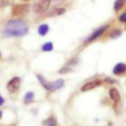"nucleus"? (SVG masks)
Masks as SVG:
<instances>
[{"instance_id": "nucleus-1", "label": "nucleus", "mask_w": 126, "mask_h": 126, "mask_svg": "<svg viewBox=\"0 0 126 126\" xmlns=\"http://www.w3.org/2000/svg\"><path fill=\"white\" fill-rule=\"evenodd\" d=\"M29 32V26L28 24L21 19H15L10 20L3 30V35L6 37H12V36H23L27 34Z\"/></svg>"}, {"instance_id": "nucleus-2", "label": "nucleus", "mask_w": 126, "mask_h": 126, "mask_svg": "<svg viewBox=\"0 0 126 126\" xmlns=\"http://www.w3.org/2000/svg\"><path fill=\"white\" fill-rule=\"evenodd\" d=\"M30 10L29 5L27 4H15L12 8V16L14 17H21L26 15Z\"/></svg>"}, {"instance_id": "nucleus-3", "label": "nucleus", "mask_w": 126, "mask_h": 126, "mask_svg": "<svg viewBox=\"0 0 126 126\" xmlns=\"http://www.w3.org/2000/svg\"><path fill=\"white\" fill-rule=\"evenodd\" d=\"M108 27H109V25H103V26L99 27L98 29H96V30H95L93 33H91V35L86 39V43H90V42H92V41L97 39L99 36H101V35L106 32V30L108 29Z\"/></svg>"}, {"instance_id": "nucleus-4", "label": "nucleus", "mask_w": 126, "mask_h": 126, "mask_svg": "<svg viewBox=\"0 0 126 126\" xmlns=\"http://www.w3.org/2000/svg\"><path fill=\"white\" fill-rule=\"evenodd\" d=\"M50 5V0H39L36 4L33 5V11L35 13L45 12Z\"/></svg>"}, {"instance_id": "nucleus-5", "label": "nucleus", "mask_w": 126, "mask_h": 126, "mask_svg": "<svg viewBox=\"0 0 126 126\" xmlns=\"http://www.w3.org/2000/svg\"><path fill=\"white\" fill-rule=\"evenodd\" d=\"M20 85H21V79L19 77H14V78H12L8 82V84H7V90L10 93H16L19 90Z\"/></svg>"}, {"instance_id": "nucleus-6", "label": "nucleus", "mask_w": 126, "mask_h": 126, "mask_svg": "<svg viewBox=\"0 0 126 126\" xmlns=\"http://www.w3.org/2000/svg\"><path fill=\"white\" fill-rule=\"evenodd\" d=\"M101 80H98V79H96V80H93V81H90V82H88V83H86L82 88H81V91L82 92H87V91H90V90H93V89H94V88H96V87H98V86H100L101 85Z\"/></svg>"}, {"instance_id": "nucleus-7", "label": "nucleus", "mask_w": 126, "mask_h": 126, "mask_svg": "<svg viewBox=\"0 0 126 126\" xmlns=\"http://www.w3.org/2000/svg\"><path fill=\"white\" fill-rule=\"evenodd\" d=\"M113 74L116 76H122L126 74V64L125 63H118L113 68Z\"/></svg>"}, {"instance_id": "nucleus-8", "label": "nucleus", "mask_w": 126, "mask_h": 126, "mask_svg": "<svg viewBox=\"0 0 126 126\" xmlns=\"http://www.w3.org/2000/svg\"><path fill=\"white\" fill-rule=\"evenodd\" d=\"M64 85V81L62 79H59V80H56L52 83L49 82V86H48V92H54L56 90H59L63 87Z\"/></svg>"}, {"instance_id": "nucleus-9", "label": "nucleus", "mask_w": 126, "mask_h": 126, "mask_svg": "<svg viewBox=\"0 0 126 126\" xmlns=\"http://www.w3.org/2000/svg\"><path fill=\"white\" fill-rule=\"evenodd\" d=\"M75 64H76V60L75 59H72V60H70L62 69H60V73L61 74H64V73H69V72H71V71H73V68H74V66H75Z\"/></svg>"}, {"instance_id": "nucleus-10", "label": "nucleus", "mask_w": 126, "mask_h": 126, "mask_svg": "<svg viewBox=\"0 0 126 126\" xmlns=\"http://www.w3.org/2000/svg\"><path fill=\"white\" fill-rule=\"evenodd\" d=\"M109 96L114 102H119L120 101V94L117 91L116 88H110L109 89Z\"/></svg>"}, {"instance_id": "nucleus-11", "label": "nucleus", "mask_w": 126, "mask_h": 126, "mask_svg": "<svg viewBox=\"0 0 126 126\" xmlns=\"http://www.w3.org/2000/svg\"><path fill=\"white\" fill-rule=\"evenodd\" d=\"M125 2H126V0H115L114 5H113V9H114V11H115V12H119V11L123 8Z\"/></svg>"}, {"instance_id": "nucleus-12", "label": "nucleus", "mask_w": 126, "mask_h": 126, "mask_svg": "<svg viewBox=\"0 0 126 126\" xmlns=\"http://www.w3.org/2000/svg\"><path fill=\"white\" fill-rule=\"evenodd\" d=\"M43 124L45 126H57V121H56V118L54 116H49L44 122Z\"/></svg>"}, {"instance_id": "nucleus-13", "label": "nucleus", "mask_w": 126, "mask_h": 126, "mask_svg": "<svg viewBox=\"0 0 126 126\" xmlns=\"http://www.w3.org/2000/svg\"><path fill=\"white\" fill-rule=\"evenodd\" d=\"M48 30H49L48 25H46V24H41V25L38 27V33H39L40 35H45V34L48 32Z\"/></svg>"}, {"instance_id": "nucleus-14", "label": "nucleus", "mask_w": 126, "mask_h": 126, "mask_svg": "<svg viewBox=\"0 0 126 126\" xmlns=\"http://www.w3.org/2000/svg\"><path fill=\"white\" fill-rule=\"evenodd\" d=\"M37 79H38V81H39V83L41 84V86L46 90V91H48V86H49V82H47L42 76H40V75H37Z\"/></svg>"}, {"instance_id": "nucleus-15", "label": "nucleus", "mask_w": 126, "mask_h": 126, "mask_svg": "<svg viewBox=\"0 0 126 126\" xmlns=\"http://www.w3.org/2000/svg\"><path fill=\"white\" fill-rule=\"evenodd\" d=\"M32 100H33V93L32 92H28L25 94V97H24L25 103H29V102H31Z\"/></svg>"}, {"instance_id": "nucleus-16", "label": "nucleus", "mask_w": 126, "mask_h": 126, "mask_svg": "<svg viewBox=\"0 0 126 126\" xmlns=\"http://www.w3.org/2000/svg\"><path fill=\"white\" fill-rule=\"evenodd\" d=\"M121 33H122V32H121L119 29H115V30H113L112 32H110L109 36H110L111 38H116V37L120 36V35H121Z\"/></svg>"}, {"instance_id": "nucleus-17", "label": "nucleus", "mask_w": 126, "mask_h": 126, "mask_svg": "<svg viewBox=\"0 0 126 126\" xmlns=\"http://www.w3.org/2000/svg\"><path fill=\"white\" fill-rule=\"evenodd\" d=\"M41 49H42L43 51H51V50L53 49V44H52L51 42H46V43H44V44L42 45Z\"/></svg>"}, {"instance_id": "nucleus-18", "label": "nucleus", "mask_w": 126, "mask_h": 126, "mask_svg": "<svg viewBox=\"0 0 126 126\" xmlns=\"http://www.w3.org/2000/svg\"><path fill=\"white\" fill-rule=\"evenodd\" d=\"M118 20H119V22H121V23H126V12L122 13V14L119 16Z\"/></svg>"}, {"instance_id": "nucleus-19", "label": "nucleus", "mask_w": 126, "mask_h": 126, "mask_svg": "<svg viewBox=\"0 0 126 126\" xmlns=\"http://www.w3.org/2000/svg\"><path fill=\"white\" fill-rule=\"evenodd\" d=\"M65 12H66V10H65L64 8H60V9H57L56 14H57V15H62V14H64Z\"/></svg>"}, {"instance_id": "nucleus-20", "label": "nucleus", "mask_w": 126, "mask_h": 126, "mask_svg": "<svg viewBox=\"0 0 126 126\" xmlns=\"http://www.w3.org/2000/svg\"><path fill=\"white\" fill-rule=\"evenodd\" d=\"M104 82L109 83V84H114V83H115V80H113V79H111V78H105V79H104Z\"/></svg>"}, {"instance_id": "nucleus-21", "label": "nucleus", "mask_w": 126, "mask_h": 126, "mask_svg": "<svg viewBox=\"0 0 126 126\" xmlns=\"http://www.w3.org/2000/svg\"><path fill=\"white\" fill-rule=\"evenodd\" d=\"M3 103H4V98H3V97L0 95V105H2Z\"/></svg>"}, {"instance_id": "nucleus-22", "label": "nucleus", "mask_w": 126, "mask_h": 126, "mask_svg": "<svg viewBox=\"0 0 126 126\" xmlns=\"http://www.w3.org/2000/svg\"><path fill=\"white\" fill-rule=\"evenodd\" d=\"M1 117H2V111L0 110V119H1Z\"/></svg>"}, {"instance_id": "nucleus-23", "label": "nucleus", "mask_w": 126, "mask_h": 126, "mask_svg": "<svg viewBox=\"0 0 126 126\" xmlns=\"http://www.w3.org/2000/svg\"><path fill=\"white\" fill-rule=\"evenodd\" d=\"M0 57H1V54H0Z\"/></svg>"}, {"instance_id": "nucleus-24", "label": "nucleus", "mask_w": 126, "mask_h": 126, "mask_svg": "<svg viewBox=\"0 0 126 126\" xmlns=\"http://www.w3.org/2000/svg\"><path fill=\"white\" fill-rule=\"evenodd\" d=\"M25 1H28V0H25Z\"/></svg>"}]
</instances>
